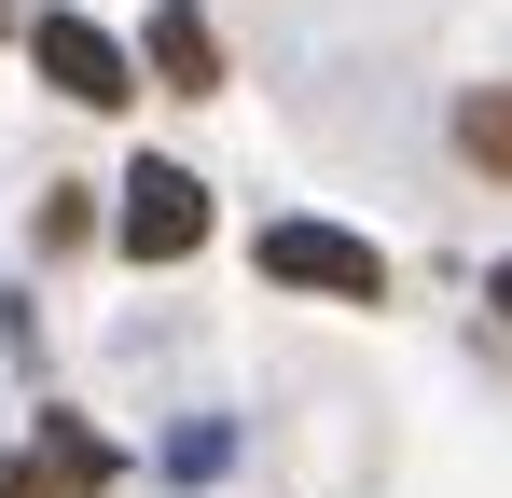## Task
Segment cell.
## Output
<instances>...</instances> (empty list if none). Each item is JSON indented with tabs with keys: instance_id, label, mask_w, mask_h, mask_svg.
Segmentation results:
<instances>
[{
	"instance_id": "1",
	"label": "cell",
	"mask_w": 512,
	"mask_h": 498,
	"mask_svg": "<svg viewBox=\"0 0 512 498\" xmlns=\"http://www.w3.org/2000/svg\"><path fill=\"white\" fill-rule=\"evenodd\" d=\"M111 249H125V263H194V249H208V180L167 166V153H139L125 166V208H111Z\"/></svg>"
},
{
	"instance_id": "2",
	"label": "cell",
	"mask_w": 512,
	"mask_h": 498,
	"mask_svg": "<svg viewBox=\"0 0 512 498\" xmlns=\"http://www.w3.org/2000/svg\"><path fill=\"white\" fill-rule=\"evenodd\" d=\"M277 291H333V305H388V249L374 236H333V222H263L250 249Z\"/></svg>"
},
{
	"instance_id": "3",
	"label": "cell",
	"mask_w": 512,
	"mask_h": 498,
	"mask_svg": "<svg viewBox=\"0 0 512 498\" xmlns=\"http://www.w3.org/2000/svg\"><path fill=\"white\" fill-rule=\"evenodd\" d=\"M28 70L56 83L70 111H125V97H139V56H125L97 14H28Z\"/></svg>"
},
{
	"instance_id": "4",
	"label": "cell",
	"mask_w": 512,
	"mask_h": 498,
	"mask_svg": "<svg viewBox=\"0 0 512 498\" xmlns=\"http://www.w3.org/2000/svg\"><path fill=\"white\" fill-rule=\"evenodd\" d=\"M139 70L167 83V97H222V28H208L194 0H153V28H139Z\"/></svg>"
},
{
	"instance_id": "5",
	"label": "cell",
	"mask_w": 512,
	"mask_h": 498,
	"mask_svg": "<svg viewBox=\"0 0 512 498\" xmlns=\"http://www.w3.org/2000/svg\"><path fill=\"white\" fill-rule=\"evenodd\" d=\"M443 153H457V180L512 194V83H457L443 97Z\"/></svg>"
},
{
	"instance_id": "6",
	"label": "cell",
	"mask_w": 512,
	"mask_h": 498,
	"mask_svg": "<svg viewBox=\"0 0 512 498\" xmlns=\"http://www.w3.org/2000/svg\"><path fill=\"white\" fill-rule=\"evenodd\" d=\"M485 305H499V319H512V263H485Z\"/></svg>"
}]
</instances>
